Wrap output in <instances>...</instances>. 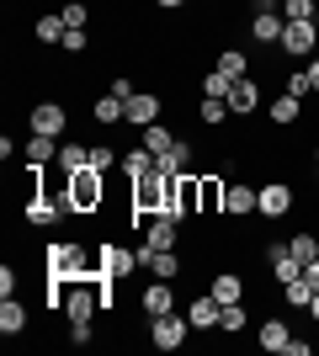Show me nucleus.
I'll list each match as a JSON object with an SVG mask.
<instances>
[{
	"label": "nucleus",
	"mask_w": 319,
	"mask_h": 356,
	"mask_svg": "<svg viewBox=\"0 0 319 356\" xmlns=\"http://www.w3.org/2000/svg\"><path fill=\"white\" fill-rule=\"evenodd\" d=\"M43 266H48V277L54 282H75V277H91L96 271V255L80 245V239H54L43 250Z\"/></svg>",
	"instance_id": "f257e3e1"
},
{
	"label": "nucleus",
	"mask_w": 319,
	"mask_h": 356,
	"mask_svg": "<svg viewBox=\"0 0 319 356\" xmlns=\"http://www.w3.org/2000/svg\"><path fill=\"white\" fill-rule=\"evenodd\" d=\"M64 197H69V208L75 218H96L106 208V170H75V176H64Z\"/></svg>",
	"instance_id": "f03ea898"
},
{
	"label": "nucleus",
	"mask_w": 319,
	"mask_h": 356,
	"mask_svg": "<svg viewBox=\"0 0 319 356\" xmlns=\"http://www.w3.org/2000/svg\"><path fill=\"white\" fill-rule=\"evenodd\" d=\"M192 335H197V330H192V319H186L181 309H170V314H160V319H149V346H154V351H181Z\"/></svg>",
	"instance_id": "7ed1b4c3"
},
{
	"label": "nucleus",
	"mask_w": 319,
	"mask_h": 356,
	"mask_svg": "<svg viewBox=\"0 0 319 356\" xmlns=\"http://www.w3.org/2000/svg\"><path fill=\"white\" fill-rule=\"evenodd\" d=\"M277 54L293 64H309L319 54V22H288V32H282V43H277Z\"/></svg>",
	"instance_id": "20e7f679"
},
{
	"label": "nucleus",
	"mask_w": 319,
	"mask_h": 356,
	"mask_svg": "<svg viewBox=\"0 0 319 356\" xmlns=\"http://www.w3.org/2000/svg\"><path fill=\"white\" fill-rule=\"evenodd\" d=\"M293 208H298V186H293V181H261V208H256V218L282 223Z\"/></svg>",
	"instance_id": "39448f33"
},
{
	"label": "nucleus",
	"mask_w": 319,
	"mask_h": 356,
	"mask_svg": "<svg viewBox=\"0 0 319 356\" xmlns=\"http://www.w3.org/2000/svg\"><path fill=\"white\" fill-rule=\"evenodd\" d=\"M96 271H101L106 282H122V277H138L144 261H138V250H122L117 239H106L101 250H96Z\"/></svg>",
	"instance_id": "423d86ee"
},
{
	"label": "nucleus",
	"mask_w": 319,
	"mask_h": 356,
	"mask_svg": "<svg viewBox=\"0 0 319 356\" xmlns=\"http://www.w3.org/2000/svg\"><path fill=\"white\" fill-rule=\"evenodd\" d=\"M261 208V186H250V181H229V192H224V218L234 223H250Z\"/></svg>",
	"instance_id": "0eeeda50"
},
{
	"label": "nucleus",
	"mask_w": 319,
	"mask_h": 356,
	"mask_svg": "<svg viewBox=\"0 0 319 356\" xmlns=\"http://www.w3.org/2000/svg\"><path fill=\"white\" fill-rule=\"evenodd\" d=\"M27 128H32V134H48V138H64V128H69V106H64V102H38L27 112Z\"/></svg>",
	"instance_id": "6e6552de"
},
{
	"label": "nucleus",
	"mask_w": 319,
	"mask_h": 356,
	"mask_svg": "<svg viewBox=\"0 0 319 356\" xmlns=\"http://www.w3.org/2000/svg\"><path fill=\"white\" fill-rule=\"evenodd\" d=\"M144 245H154V250H181V218L149 213V218H144Z\"/></svg>",
	"instance_id": "1a4fd4ad"
},
{
	"label": "nucleus",
	"mask_w": 319,
	"mask_h": 356,
	"mask_svg": "<svg viewBox=\"0 0 319 356\" xmlns=\"http://www.w3.org/2000/svg\"><path fill=\"white\" fill-rule=\"evenodd\" d=\"M186 319H192V330H197V335H218L224 303H218L213 293H197V298H186Z\"/></svg>",
	"instance_id": "9d476101"
},
{
	"label": "nucleus",
	"mask_w": 319,
	"mask_h": 356,
	"mask_svg": "<svg viewBox=\"0 0 319 356\" xmlns=\"http://www.w3.org/2000/svg\"><path fill=\"white\" fill-rule=\"evenodd\" d=\"M261 102H266V96H261V80H256V74H245V80L229 86V112H234V118H256Z\"/></svg>",
	"instance_id": "9b49d317"
},
{
	"label": "nucleus",
	"mask_w": 319,
	"mask_h": 356,
	"mask_svg": "<svg viewBox=\"0 0 319 356\" xmlns=\"http://www.w3.org/2000/svg\"><path fill=\"white\" fill-rule=\"evenodd\" d=\"M165 118V96L160 90H138V96H128V128H149V122Z\"/></svg>",
	"instance_id": "f8f14e48"
},
{
	"label": "nucleus",
	"mask_w": 319,
	"mask_h": 356,
	"mask_svg": "<svg viewBox=\"0 0 319 356\" xmlns=\"http://www.w3.org/2000/svg\"><path fill=\"white\" fill-rule=\"evenodd\" d=\"M266 118H272V128H304V102L293 90H277V96H266Z\"/></svg>",
	"instance_id": "ddd939ff"
},
{
	"label": "nucleus",
	"mask_w": 319,
	"mask_h": 356,
	"mask_svg": "<svg viewBox=\"0 0 319 356\" xmlns=\"http://www.w3.org/2000/svg\"><path fill=\"white\" fill-rule=\"evenodd\" d=\"M138 261H144V271H149V277H160V282H176V277H181V250H154V245H138Z\"/></svg>",
	"instance_id": "4468645a"
},
{
	"label": "nucleus",
	"mask_w": 319,
	"mask_h": 356,
	"mask_svg": "<svg viewBox=\"0 0 319 356\" xmlns=\"http://www.w3.org/2000/svg\"><path fill=\"white\" fill-rule=\"evenodd\" d=\"M138 309H144V319H160V314L181 309V303H176V287H170V282H160V277H149V287L138 293Z\"/></svg>",
	"instance_id": "2eb2a0df"
},
{
	"label": "nucleus",
	"mask_w": 319,
	"mask_h": 356,
	"mask_svg": "<svg viewBox=\"0 0 319 356\" xmlns=\"http://www.w3.org/2000/svg\"><path fill=\"white\" fill-rule=\"evenodd\" d=\"M282 32H288V16L282 11H250V38H256L261 48H277Z\"/></svg>",
	"instance_id": "dca6fc26"
},
{
	"label": "nucleus",
	"mask_w": 319,
	"mask_h": 356,
	"mask_svg": "<svg viewBox=\"0 0 319 356\" xmlns=\"http://www.w3.org/2000/svg\"><path fill=\"white\" fill-rule=\"evenodd\" d=\"M202 181V213L197 218H224V192H229V181L218 176V170H197Z\"/></svg>",
	"instance_id": "f3484780"
},
{
	"label": "nucleus",
	"mask_w": 319,
	"mask_h": 356,
	"mask_svg": "<svg viewBox=\"0 0 319 356\" xmlns=\"http://www.w3.org/2000/svg\"><path fill=\"white\" fill-rule=\"evenodd\" d=\"M288 341H293V325L282 319V314H266V319L256 325V346L261 351H282Z\"/></svg>",
	"instance_id": "a211bd4d"
},
{
	"label": "nucleus",
	"mask_w": 319,
	"mask_h": 356,
	"mask_svg": "<svg viewBox=\"0 0 319 356\" xmlns=\"http://www.w3.org/2000/svg\"><path fill=\"white\" fill-rule=\"evenodd\" d=\"M91 118L101 122V128H117V122H128V102L112 96V90H101V96H91Z\"/></svg>",
	"instance_id": "6ab92c4d"
},
{
	"label": "nucleus",
	"mask_w": 319,
	"mask_h": 356,
	"mask_svg": "<svg viewBox=\"0 0 319 356\" xmlns=\"http://www.w3.org/2000/svg\"><path fill=\"white\" fill-rule=\"evenodd\" d=\"M0 335H6V341L27 335V303H22V298H0Z\"/></svg>",
	"instance_id": "aec40b11"
},
{
	"label": "nucleus",
	"mask_w": 319,
	"mask_h": 356,
	"mask_svg": "<svg viewBox=\"0 0 319 356\" xmlns=\"http://www.w3.org/2000/svg\"><path fill=\"white\" fill-rule=\"evenodd\" d=\"M208 293L218 298V303H245V277L240 271H213V282H208Z\"/></svg>",
	"instance_id": "412c9836"
},
{
	"label": "nucleus",
	"mask_w": 319,
	"mask_h": 356,
	"mask_svg": "<svg viewBox=\"0 0 319 356\" xmlns=\"http://www.w3.org/2000/svg\"><path fill=\"white\" fill-rule=\"evenodd\" d=\"M22 160H27V165H54V160H59V138L27 134V144H22Z\"/></svg>",
	"instance_id": "4be33fe9"
},
{
	"label": "nucleus",
	"mask_w": 319,
	"mask_h": 356,
	"mask_svg": "<svg viewBox=\"0 0 319 356\" xmlns=\"http://www.w3.org/2000/svg\"><path fill=\"white\" fill-rule=\"evenodd\" d=\"M64 32H69V22H64L59 11H43L38 22H32V38H38V43H48V48H59Z\"/></svg>",
	"instance_id": "5701e85b"
},
{
	"label": "nucleus",
	"mask_w": 319,
	"mask_h": 356,
	"mask_svg": "<svg viewBox=\"0 0 319 356\" xmlns=\"http://www.w3.org/2000/svg\"><path fill=\"white\" fill-rule=\"evenodd\" d=\"M176 138H181V134H176V128H165V118L149 122V128H138V144L149 149V154H165V149H176Z\"/></svg>",
	"instance_id": "b1692460"
},
{
	"label": "nucleus",
	"mask_w": 319,
	"mask_h": 356,
	"mask_svg": "<svg viewBox=\"0 0 319 356\" xmlns=\"http://www.w3.org/2000/svg\"><path fill=\"white\" fill-rule=\"evenodd\" d=\"M122 176H128V186H133L138 176H154V154L144 144H133V149H122Z\"/></svg>",
	"instance_id": "393cba45"
},
{
	"label": "nucleus",
	"mask_w": 319,
	"mask_h": 356,
	"mask_svg": "<svg viewBox=\"0 0 319 356\" xmlns=\"http://www.w3.org/2000/svg\"><path fill=\"white\" fill-rule=\"evenodd\" d=\"M213 70H224L229 80H245V74H250V54H245V48H218V54H213Z\"/></svg>",
	"instance_id": "a878e982"
},
{
	"label": "nucleus",
	"mask_w": 319,
	"mask_h": 356,
	"mask_svg": "<svg viewBox=\"0 0 319 356\" xmlns=\"http://www.w3.org/2000/svg\"><path fill=\"white\" fill-rule=\"evenodd\" d=\"M59 176H75V170H85L91 165V144H59Z\"/></svg>",
	"instance_id": "bb28decb"
},
{
	"label": "nucleus",
	"mask_w": 319,
	"mask_h": 356,
	"mask_svg": "<svg viewBox=\"0 0 319 356\" xmlns=\"http://www.w3.org/2000/svg\"><path fill=\"white\" fill-rule=\"evenodd\" d=\"M229 118H234V112H229V102H218V96H202L197 102V122L202 128H224Z\"/></svg>",
	"instance_id": "cd10ccee"
},
{
	"label": "nucleus",
	"mask_w": 319,
	"mask_h": 356,
	"mask_svg": "<svg viewBox=\"0 0 319 356\" xmlns=\"http://www.w3.org/2000/svg\"><path fill=\"white\" fill-rule=\"evenodd\" d=\"M218 330H224V335H245V330H250V309H245V303H224Z\"/></svg>",
	"instance_id": "c85d7f7f"
},
{
	"label": "nucleus",
	"mask_w": 319,
	"mask_h": 356,
	"mask_svg": "<svg viewBox=\"0 0 319 356\" xmlns=\"http://www.w3.org/2000/svg\"><path fill=\"white\" fill-rule=\"evenodd\" d=\"M277 298H282L288 309H304V314H309V303H314V287H309V277H298V282H288Z\"/></svg>",
	"instance_id": "c756f323"
},
{
	"label": "nucleus",
	"mask_w": 319,
	"mask_h": 356,
	"mask_svg": "<svg viewBox=\"0 0 319 356\" xmlns=\"http://www.w3.org/2000/svg\"><path fill=\"white\" fill-rule=\"evenodd\" d=\"M288 250H293V255H298V261H304V266H309V261H319V234H309V229H298V234L288 239Z\"/></svg>",
	"instance_id": "7c9ffc66"
},
{
	"label": "nucleus",
	"mask_w": 319,
	"mask_h": 356,
	"mask_svg": "<svg viewBox=\"0 0 319 356\" xmlns=\"http://www.w3.org/2000/svg\"><path fill=\"white\" fill-rule=\"evenodd\" d=\"M229 86H234V80H229L224 70H208V74L197 80V90H202V96H218V102H229Z\"/></svg>",
	"instance_id": "2f4dec72"
},
{
	"label": "nucleus",
	"mask_w": 319,
	"mask_h": 356,
	"mask_svg": "<svg viewBox=\"0 0 319 356\" xmlns=\"http://www.w3.org/2000/svg\"><path fill=\"white\" fill-rule=\"evenodd\" d=\"M288 22H319V0H282Z\"/></svg>",
	"instance_id": "473e14b6"
},
{
	"label": "nucleus",
	"mask_w": 319,
	"mask_h": 356,
	"mask_svg": "<svg viewBox=\"0 0 319 356\" xmlns=\"http://www.w3.org/2000/svg\"><path fill=\"white\" fill-rule=\"evenodd\" d=\"M112 165H122V154L106 144V138H96L91 144V170H112Z\"/></svg>",
	"instance_id": "72a5a7b5"
},
{
	"label": "nucleus",
	"mask_w": 319,
	"mask_h": 356,
	"mask_svg": "<svg viewBox=\"0 0 319 356\" xmlns=\"http://www.w3.org/2000/svg\"><path fill=\"white\" fill-rule=\"evenodd\" d=\"M64 341H69V346H91V341H96V319H69Z\"/></svg>",
	"instance_id": "f704fd0d"
},
{
	"label": "nucleus",
	"mask_w": 319,
	"mask_h": 356,
	"mask_svg": "<svg viewBox=\"0 0 319 356\" xmlns=\"http://www.w3.org/2000/svg\"><path fill=\"white\" fill-rule=\"evenodd\" d=\"M59 16L69 22V27H91V6H85V0H64Z\"/></svg>",
	"instance_id": "c9c22d12"
},
{
	"label": "nucleus",
	"mask_w": 319,
	"mask_h": 356,
	"mask_svg": "<svg viewBox=\"0 0 319 356\" xmlns=\"http://www.w3.org/2000/svg\"><path fill=\"white\" fill-rule=\"evenodd\" d=\"M96 43V38H91V27H69V32H64V54H85V48H91Z\"/></svg>",
	"instance_id": "e433bc0d"
},
{
	"label": "nucleus",
	"mask_w": 319,
	"mask_h": 356,
	"mask_svg": "<svg viewBox=\"0 0 319 356\" xmlns=\"http://www.w3.org/2000/svg\"><path fill=\"white\" fill-rule=\"evenodd\" d=\"M282 90H293L298 102H309V96H314V86H309V74H304V70H288V74H282Z\"/></svg>",
	"instance_id": "4c0bfd02"
},
{
	"label": "nucleus",
	"mask_w": 319,
	"mask_h": 356,
	"mask_svg": "<svg viewBox=\"0 0 319 356\" xmlns=\"http://www.w3.org/2000/svg\"><path fill=\"white\" fill-rule=\"evenodd\" d=\"M22 293V271L16 266H0V298H16Z\"/></svg>",
	"instance_id": "58836bf2"
},
{
	"label": "nucleus",
	"mask_w": 319,
	"mask_h": 356,
	"mask_svg": "<svg viewBox=\"0 0 319 356\" xmlns=\"http://www.w3.org/2000/svg\"><path fill=\"white\" fill-rule=\"evenodd\" d=\"M106 90H112V96H122V102H128V96H138V86L128 80V74H117V80H106Z\"/></svg>",
	"instance_id": "ea45409f"
},
{
	"label": "nucleus",
	"mask_w": 319,
	"mask_h": 356,
	"mask_svg": "<svg viewBox=\"0 0 319 356\" xmlns=\"http://www.w3.org/2000/svg\"><path fill=\"white\" fill-rule=\"evenodd\" d=\"M282 351H288V356H314V341H298V335H293V341L282 346Z\"/></svg>",
	"instance_id": "a19ab883"
},
{
	"label": "nucleus",
	"mask_w": 319,
	"mask_h": 356,
	"mask_svg": "<svg viewBox=\"0 0 319 356\" xmlns=\"http://www.w3.org/2000/svg\"><path fill=\"white\" fill-rule=\"evenodd\" d=\"M304 74H309V86H314V96H319V54H314V59L304 64Z\"/></svg>",
	"instance_id": "79ce46f5"
},
{
	"label": "nucleus",
	"mask_w": 319,
	"mask_h": 356,
	"mask_svg": "<svg viewBox=\"0 0 319 356\" xmlns=\"http://www.w3.org/2000/svg\"><path fill=\"white\" fill-rule=\"evenodd\" d=\"M154 6H160V11H186L192 0H154Z\"/></svg>",
	"instance_id": "37998d69"
},
{
	"label": "nucleus",
	"mask_w": 319,
	"mask_h": 356,
	"mask_svg": "<svg viewBox=\"0 0 319 356\" xmlns=\"http://www.w3.org/2000/svg\"><path fill=\"white\" fill-rule=\"evenodd\" d=\"M304 277H309V287L319 293V261H309V266H304Z\"/></svg>",
	"instance_id": "c03bdc74"
},
{
	"label": "nucleus",
	"mask_w": 319,
	"mask_h": 356,
	"mask_svg": "<svg viewBox=\"0 0 319 356\" xmlns=\"http://www.w3.org/2000/svg\"><path fill=\"white\" fill-rule=\"evenodd\" d=\"M309 319H314V325H319V293H314V303H309Z\"/></svg>",
	"instance_id": "a18cd8bd"
}]
</instances>
